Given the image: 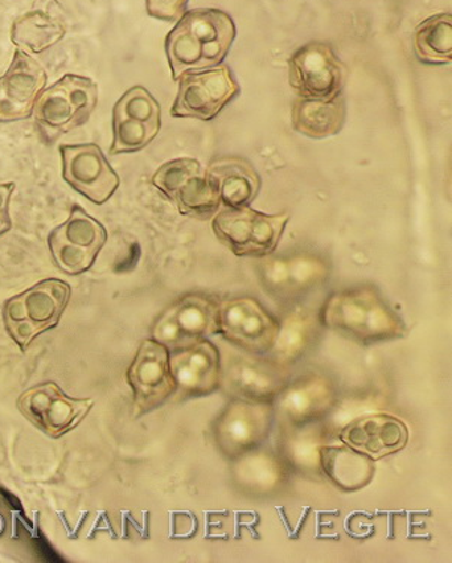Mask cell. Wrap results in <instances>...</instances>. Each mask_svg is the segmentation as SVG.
<instances>
[{"label":"cell","instance_id":"obj_1","mask_svg":"<svg viewBox=\"0 0 452 563\" xmlns=\"http://www.w3.org/2000/svg\"><path fill=\"white\" fill-rule=\"evenodd\" d=\"M236 27L228 12L200 8L185 12L167 35L166 52L175 80L217 67L228 56Z\"/></svg>","mask_w":452,"mask_h":563},{"label":"cell","instance_id":"obj_2","mask_svg":"<svg viewBox=\"0 0 452 563\" xmlns=\"http://www.w3.org/2000/svg\"><path fill=\"white\" fill-rule=\"evenodd\" d=\"M324 327L360 344L400 339L405 323L372 287L332 295L322 311Z\"/></svg>","mask_w":452,"mask_h":563},{"label":"cell","instance_id":"obj_3","mask_svg":"<svg viewBox=\"0 0 452 563\" xmlns=\"http://www.w3.org/2000/svg\"><path fill=\"white\" fill-rule=\"evenodd\" d=\"M71 287L62 279H44L3 307L8 334L26 351L31 341L55 328L68 306Z\"/></svg>","mask_w":452,"mask_h":563},{"label":"cell","instance_id":"obj_4","mask_svg":"<svg viewBox=\"0 0 452 563\" xmlns=\"http://www.w3.org/2000/svg\"><path fill=\"white\" fill-rule=\"evenodd\" d=\"M97 102L96 81L67 74L41 93L32 114L45 137L52 140L88 122Z\"/></svg>","mask_w":452,"mask_h":563},{"label":"cell","instance_id":"obj_5","mask_svg":"<svg viewBox=\"0 0 452 563\" xmlns=\"http://www.w3.org/2000/svg\"><path fill=\"white\" fill-rule=\"evenodd\" d=\"M273 422L274 406L271 402L235 397L213 421V442L223 457L242 459L266 442Z\"/></svg>","mask_w":452,"mask_h":563},{"label":"cell","instance_id":"obj_6","mask_svg":"<svg viewBox=\"0 0 452 563\" xmlns=\"http://www.w3.org/2000/svg\"><path fill=\"white\" fill-rule=\"evenodd\" d=\"M289 213L266 216L249 207L225 208L213 218V232L236 256L263 257L274 253Z\"/></svg>","mask_w":452,"mask_h":563},{"label":"cell","instance_id":"obj_7","mask_svg":"<svg viewBox=\"0 0 452 563\" xmlns=\"http://www.w3.org/2000/svg\"><path fill=\"white\" fill-rule=\"evenodd\" d=\"M289 382V369L269 356L235 347L225 352L221 360V385L233 397L274 405Z\"/></svg>","mask_w":452,"mask_h":563},{"label":"cell","instance_id":"obj_8","mask_svg":"<svg viewBox=\"0 0 452 563\" xmlns=\"http://www.w3.org/2000/svg\"><path fill=\"white\" fill-rule=\"evenodd\" d=\"M152 183L167 199L178 205L184 216L208 218L220 208L216 180L197 159L179 158L163 164Z\"/></svg>","mask_w":452,"mask_h":563},{"label":"cell","instance_id":"obj_9","mask_svg":"<svg viewBox=\"0 0 452 563\" xmlns=\"http://www.w3.org/2000/svg\"><path fill=\"white\" fill-rule=\"evenodd\" d=\"M278 332V320L256 299L238 298L220 303L218 334L240 351L268 355Z\"/></svg>","mask_w":452,"mask_h":563},{"label":"cell","instance_id":"obj_10","mask_svg":"<svg viewBox=\"0 0 452 563\" xmlns=\"http://www.w3.org/2000/svg\"><path fill=\"white\" fill-rule=\"evenodd\" d=\"M106 241L104 225L80 207H74L68 220L48 236V246L57 268L80 275L93 265Z\"/></svg>","mask_w":452,"mask_h":563},{"label":"cell","instance_id":"obj_11","mask_svg":"<svg viewBox=\"0 0 452 563\" xmlns=\"http://www.w3.org/2000/svg\"><path fill=\"white\" fill-rule=\"evenodd\" d=\"M218 311L220 303L208 296H184L163 312L152 334L172 352L190 347L218 334Z\"/></svg>","mask_w":452,"mask_h":563},{"label":"cell","instance_id":"obj_12","mask_svg":"<svg viewBox=\"0 0 452 563\" xmlns=\"http://www.w3.org/2000/svg\"><path fill=\"white\" fill-rule=\"evenodd\" d=\"M19 410L51 438H60L76 429L92 409V398H71L55 384L47 382L24 390Z\"/></svg>","mask_w":452,"mask_h":563},{"label":"cell","instance_id":"obj_13","mask_svg":"<svg viewBox=\"0 0 452 563\" xmlns=\"http://www.w3.org/2000/svg\"><path fill=\"white\" fill-rule=\"evenodd\" d=\"M162 129V109L150 90L135 86L113 109V145L110 154H129L150 145Z\"/></svg>","mask_w":452,"mask_h":563},{"label":"cell","instance_id":"obj_14","mask_svg":"<svg viewBox=\"0 0 452 563\" xmlns=\"http://www.w3.org/2000/svg\"><path fill=\"white\" fill-rule=\"evenodd\" d=\"M126 379L133 389L137 417L163 406L176 390L168 349L157 340L143 341Z\"/></svg>","mask_w":452,"mask_h":563},{"label":"cell","instance_id":"obj_15","mask_svg":"<svg viewBox=\"0 0 452 563\" xmlns=\"http://www.w3.org/2000/svg\"><path fill=\"white\" fill-rule=\"evenodd\" d=\"M240 93L228 67L209 69L205 73H190L183 76L172 117L196 118L211 121L233 98Z\"/></svg>","mask_w":452,"mask_h":563},{"label":"cell","instance_id":"obj_16","mask_svg":"<svg viewBox=\"0 0 452 563\" xmlns=\"http://www.w3.org/2000/svg\"><path fill=\"white\" fill-rule=\"evenodd\" d=\"M289 80L296 93L308 100H330L344 84L343 65L330 45H304L289 60Z\"/></svg>","mask_w":452,"mask_h":563},{"label":"cell","instance_id":"obj_17","mask_svg":"<svg viewBox=\"0 0 452 563\" xmlns=\"http://www.w3.org/2000/svg\"><path fill=\"white\" fill-rule=\"evenodd\" d=\"M60 156L65 183L92 203H106L118 190L119 176L96 143L60 146Z\"/></svg>","mask_w":452,"mask_h":563},{"label":"cell","instance_id":"obj_18","mask_svg":"<svg viewBox=\"0 0 452 563\" xmlns=\"http://www.w3.org/2000/svg\"><path fill=\"white\" fill-rule=\"evenodd\" d=\"M170 372L176 384V400L211 396L221 386L220 351L207 340L174 351Z\"/></svg>","mask_w":452,"mask_h":563},{"label":"cell","instance_id":"obj_19","mask_svg":"<svg viewBox=\"0 0 452 563\" xmlns=\"http://www.w3.org/2000/svg\"><path fill=\"white\" fill-rule=\"evenodd\" d=\"M47 85L38 62L18 48L5 76L0 77V122L22 121L34 112L36 100Z\"/></svg>","mask_w":452,"mask_h":563},{"label":"cell","instance_id":"obj_20","mask_svg":"<svg viewBox=\"0 0 452 563\" xmlns=\"http://www.w3.org/2000/svg\"><path fill=\"white\" fill-rule=\"evenodd\" d=\"M274 402L279 417L290 426L311 424L327 417L334 406L335 386L323 374L306 373L289 382Z\"/></svg>","mask_w":452,"mask_h":563},{"label":"cell","instance_id":"obj_21","mask_svg":"<svg viewBox=\"0 0 452 563\" xmlns=\"http://www.w3.org/2000/svg\"><path fill=\"white\" fill-rule=\"evenodd\" d=\"M341 442L372 459L403 450L408 443V427L392 415H372L355 419L340 433Z\"/></svg>","mask_w":452,"mask_h":563},{"label":"cell","instance_id":"obj_22","mask_svg":"<svg viewBox=\"0 0 452 563\" xmlns=\"http://www.w3.org/2000/svg\"><path fill=\"white\" fill-rule=\"evenodd\" d=\"M319 457L324 475L335 487L346 493L368 486L376 474L373 459L348 445L322 446Z\"/></svg>","mask_w":452,"mask_h":563},{"label":"cell","instance_id":"obj_23","mask_svg":"<svg viewBox=\"0 0 452 563\" xmlns=\"http://www.w3.org/2000/svg\"><path fill=\"white\" fill-rule=\"evenodd\" d=\"M346 121V102L337 96L330 100L296 101L291 110L294 129L307 137L322 140L339 134Z\"/></svg>","mask_w":452,"mask_h":563},{"label":"cell","instance_id":"obj_24","mask_svg":"<svg viewBox=\"0 0 452 563\" xmlns=\"http://www.w3.org/2000/svg\"><path fill=\"white\" fill-rule=\"evenodd\" d=\"M216 180L221 203L225 208L249 207L256 199L261 179L256 170L242 159H220L208 168Z\"/></svg>","mask_w":452,"mask_h":563},{"label":"cell","instance_id":"obj_25","mask_svg":"<svg viewBox=\"0 0 452 563\" xmlns=\"http://www.w3.org/2000/svg\"><path fill=\"white\" fill-rule=\"evenodd\" d=\"M65 34L67 26L60 19L43 10H34L12 23L11 41L24 51L43 53L64 40Z\"/></svg>","mask_w":452,"mask_h":563},{"label":"cell","instance_id":"obj_26","mask_svg":"<svg viewBox=\"0 0 452 563\" xmlns=\"http://www.w3.org/2000/svg\"><path fill=\"white\" fill-rule=\"evenodd\" d=\"M316 334L313 318L306 311L291 312L285 322L279 323V332L271 349V360L289 368L308 351Z\"/></svg>","mask_w":452,"mask_h":563},{"label":"cell","instance_id":"obj_27","mask_svg":"<svg viewBox=\"0 0 452 563\" xmlns=\"http://www.w3.org/2000/svg\"><path fill=\"white\" fill-rule=\"evenodd\" d=\"M415 52L426 64H450L452 59L451 14H438L425 20L415 32Z\"/></svg>","mask_w":452,"mask_h":563},{"label":"cell","instance_id":"obj_28","mask_svg":"<svg viewBox=\"0 0 452 563\" xmlns=\"http://www.w3.org/2000/svg\"><path fill=\"white\" fill-rule=\"evenodd\" d=\"M235 468L236 479L242 486L269 490L282 479V467L271 455H249Z\"/></svg>","mask_w":452,"mask_h":563},{"label":"cell","instance_id":"obj_29","mask_svg":"<svg viewBox=\"0 0 452 563\" xmlns=\"http://www.w3.org/2000/svg\"><path fill=\"white\" fill-rule=\"evenodd\" d=\"M188 2L190 0H146V10L151 18L176 22L185 14Z\"/></svg>","mask_w":452,"mask_h":563},{"label":"cell","instance_id":"obj_30","mask_svg":"<svg viewBox=\"0 0 452 563\" xmlns=\"http://www.w3.org/2000/svg\"><path fill=\"white\" fill-rule=\"evenodd\" d=\"M172 532L170 538L174 540H190L197 533L199 523H197L196 516L191 512H174L172 514Z\"/></svg>","mask_w":452,"mask_h":563},{"label":"cell","instance_id":"obj_31","mask_svg":"<svg viewBox=\"0 0 452 563\" xmlns=\"http://www.w3.org/2000/svg\"><path fill=\"white\" fill-rule=\"evenodd\" d=\"M14 190V183L0 184V234L7 233L12 225L8 208H10V199Z\"/></svg>","mask_w":452,"mask_h":563}]
</instances>
